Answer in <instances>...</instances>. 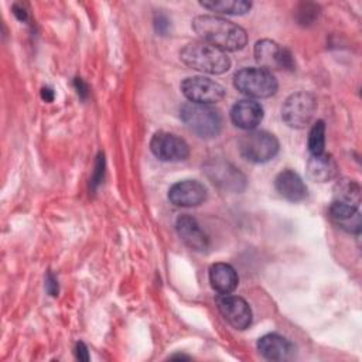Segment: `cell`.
Returning a JSON list of instances; mask_svg holds the SVG:
<instances>
[{"label":"cell","instance_id":"cell-5","mask_svg":"<svg viewBox=\"0 0 362 362\" xmlns=\"http://www.w3.org/2000/svg\"><path fill=\"white\" fill-rule=\"evenodd\" d=\"M240 156L255 164L267 163L279 153V140L266 130H250L239 139Z\"/></svg>","mask_w":362,"mask_h":362},{"label":"cell","instance_id":"cell-12","mask_svg":"<svg viewBox=\"0 0 362 362\" xmlns=\"http://www.w3.org/2000/svg\"><path fill=\"white\" fill-rule=\"evenodd\" d=\"M208 197L206 187L197 180H182L173 184L168 189V199L171 204L182 208L198 206L205 202Z\"/></svg>","mask_w":362,"mask_h":362},{"label":"cell","instance_id":"cell-1","mask_svg":"<svg viewBox=\"0 0 362 362\" xmlns=\"http://www.w3.org/2000/svg\"><path fill=\"white\" fill-rule=\"evenodd\" d=\"M194 31L204 42L221 51H239L247 42L246 30L226 18L218 16H197L192 20Z\"/></svg>","mask_w":362,"mask_h":362},{"label":"cell","instance_id":"cell-15","mask_svg":"<svg viewBox=\"0 0 362 362\" xmlns=\"http://www.w3.org/2000/svg\"><path fill=\"white\" fill-rule=\"evenodd\" d=\"M229 116L235 126L243 130H252L260 124L263 119V107L256 100L242 99L232 106Z\"/></svg>","mask_w":362,"mask_h":362},{"label":"cell","instance_id":"cell-26","mask_svg":"<svg viewBox=\"0 0 362 362\" xmlns=\"http://www.w3.org/2000/svg\"><path fill=\"white\" fill-rule=\"evenodd\" d=\"M45 290L52 297H57L58 291H59L58 290V281H57V279L54 277V274L51 272H48V274L45 277Z\"/></svg>","mask_w":362,"mask_h":362},{"label":"cell","instance_id":"cell-22","mask_svg":"<svg viewBox=\"0 0 362 362\" xmlns=\"http://www.w3.org/2000/svg\"><path fill=\"white\" fill-rule=\"evenodd\" d=\"M308 150L311 154L324 153L325 147V123L322 120H317L308 134Z\"/></svg>","mask_w":362,"mask_h":362},{"label":"cell","instance_id":"cell-18","mask_svg":"<svg viewBox=\"0 0 362 362\" xmlns=\"http://www.w3.org/2000/svg\"><path fill=\"white\" fill-rule=\"evenodd\" d=\"M209 283L219 294H230L239 283L236 270L228 263H215L209 267Z\"/></svg>","mask_w":362,"mask_h":362},{"label":"cell","instance_id":"cell-19","mask_svg":"<svg viewBox=\"0 0 362 362\" xmlns=\"http://www.w3.org/2000/svg\"><path fill=\"white\" fill-rule=\"evenodd\" d=\"M331 221L349 233H359L361 214L358 208L334 201L328 209Z\"/></svg>","mask_w":362,"mask_h":362},{"label":"cell","instance_id":"cell-4","mask_svg":"<svg viewBox=\"0 0 362 362\" xmlns=\"http://www.w3.org/2000/svg\"><path fill=\"white\" fill-rule=\"evenodd\" d=\"M233 86L246 96L262 99L273 96L279 83L270 71L260 66H246L233 75Z\"/></svg>","mask_w":362,"mask_h":362},{"label":"cell","instance_id":"cell-6","mask_svg":"<svg viewBox=\"0 0 362 362\" xmlns=\"http://www.w3.org/2000/svg\"><path fill=\"white\" fill-rule=\"evenodd\" d=\"M317 99L313 93L300 90L291 93L281 106V119L291 129H304L314 117Z\"/></svg>","mask_w":362,"mask_h":362},{"label":"cell","instance_id":"cell-30","mask_svg":"<svg viewBox=\"0 0 362 362\" xmlns=\"http://www.w3.org/2000/svg\"><path fill=\"white\" fill-rule=\"evenodd\" d=\"M41 96H42V99H44L45 102H52V99H54V90H52L51 88H48V86H44V88L41 89Z\"/></svg>","mask_w":362,"mask_h":362},{"label":"cell","instance_id":"cell-24","mask_svg":"<svg viewBox=\"0 0 362 362\" xmlns=\"http://www.w3.org/2000/svg\"><path fill=\"white\" fill-rule=\"evenodd\" d=\"M170 27H171V21L168 18V16L163 11H157L154 14V28H156V33L160 34V35H167L168 31H170Z\"/></svg>","mask_w":362,"mask_h":362},{"label":"cell","instance_id":"cell-27","mask_svg":"<svg viewBox=\"0 0 362 362\" xmlns=\"http://www.w3.org/2000/svg\"><path fill=\"white\" fill-rule=\"evenodd\" d=\"M75 355H76V359L79 361H89V354H88V348L83 342H76L75 345Z\"/></svg>","mask_w":362,"mask_h":362},{"label":"cell","instance_id":"cell-11","mask_svg":"<svg viewBox=\"0 0 362 362\" xmlns=\"http://www.w3.org/2000/svg\"><path fill=\"white\" fill-rule=\"evenodd\" d=\"M216 305L222 317L235 328V329H246L252 324V308L239 296L221 294L216 298Z\"/></svg>","mask_w":362,"mask_h":362},{"label":"cell","instance_id":"cell-20","mask_svg":"<svg viewBox=\"0 0 362 362\" xmlns=\"http://www.w3.org/2000/svg\"><path fill=\"white\" fill-rule=\"evenodd\" d=\"M334 201L358 208L361 204V185L349 177L339 178L334 185Z\"/></svg>","mask_w":362,"mask_h":362},{"label":"cell","instance_id":"cell-28","mask_svg":"<svg viewBox=\"0 0 362 362\" xmlns=\"http://www.w3.org/2000/svg\"><path fill=\"white\" fill-rule=\"evenodd\" d=\"M13 13H14V16H16L20 21H25V20H27L28 13H27V8H25V6H24L23 3H16V4L13 6Z\"/></svg>","mask_w":362,"mask_h":362},{"label":"cell","instance_id":"cell-14","mask_svg":"<svg viewBox=\"0 0 362 362\" xmlns=\"http://www.w3.org/2000/svg\"><path fill=\"white\" fill-rule=\"evenodd\" d=\"M257 351L269 361L283 362L294 356V345L279 334H266L257 341Z\"/></svg>","mask_w":362,"mask_h":362},{"label":"cell","instance_id":"cell-2","mask_svg":"<svg viewBox=\"0 0 362 362\" xmlns=\"http://www.w3.org/2000/svg\"><path fill=\"white\" fill-rule=\"evenodd\" d=\"M180 58L189 68L211 75L225 74L230 68V59L226 52L204 41L188 42L180 51Z\"/></svg>","mask_w":362,"mask_h":362},{"label":"cell","instance_id":"cell-8","mask_svg":"<svg viewBox=\"0 0 362 362\" xmlns=\"http://www.w3.org/2000/svg\"><path fill=\"white\" fill-rule=\"evenodd\" d=\"M255 58L260 68L272 72V69H294L293 54L273 40H260L255 44Z\"/></svg>","mask_w":362,"mask_h":362},{"label":"cell","instance_id":"cell-17","mask_svg":"<svg viewBox=\"0 0 362 362\" xmlns=\"http://www.w3.org/2000/svg\"><path fill=\"white\" fill-rule=\"evenodd\" d=\"M307 175L315 182H327L338 175V164L328 153L311 154L307 161Z\"/></svg>","mask_w":362,"mask_h":362},{"label":"cell","instance_id":"cell-29","mask_svg":"<svg viewBox=\"0 0 362 362\" xmlns=\"http://www.w3.org/2000/svg\"><path fill=\"white\" fill-rule=\"evenodd\" d=\"M74 85H75V89L78 92V95L81 98H86V95H88V85L81 78H75Z\"/></svg>","mask_w":362,"mask_h":362},{"label":"cell","instance_id":"cell-3","mask_svg":"<svg viewBox=\"0 0 362 362\" xmlns=\"http://www.w3.org/2000/svg\"><path fill=\"white\" fill-rule=\"evenodd\" d=\"M180 119L201 139H214L222 130V115L211 105L187 102L180 107Z\"/></svg>","mask_w":362,"mask_h":362},{"label":"cell","instance_id":"cell-7","mask_svg":"<svg viewBox=\"0 0 362 362\" xmlns=\"http://www.w3.org/2000/svg\"><path fill=\"white\" fill-rule=\"evenodd\" d=\"M205 175L211 180V182L225 191L242 192L246 188V177L239 168L233 164L221 160L211 158L204 165Z\"/></svg>","mask_w":362,"mask_h":362},{"label":"cell","instance_id":"cell-25","mask_svg":"<svg viewBox=\"0 0 362 362\" xmlns=\"http://www.w3.org/2000/svg\"><path fill=\"white\" fill-rule=\"evenodd\" d=\"M103 168H105V160H103V154L99 153L98 156V161H96V168L93 173V178H92V185L95 187L96 184L100 182L102 177H103Z\"/></svg>","mask_w":362,"mask_h":362},{"label":"cell","instance_id":"cell-21","mask_svg":"<svg viewBox=\"0 0 362 362\" xmlns=\"http://www.w3.org/2000/svg\"><path fill=\"white\" fill-rule=\"evenodd\" d=\"M199 4L209 11L228 16H243L252 8V3L247 0H204Z\"/></svg>","mask_w":362,"mask_h":362},{"label":"cell","instance_id":"cell-23","mask_svg":"<svg viewBox=\"0 0 362 362\" xmlns=\"http://www.w3.org/2000/svg\"><path fill=\"white\" fill-rule=\"evenodd\" d=\"M320 14V7L315 3H301L297 8V21L301 25L313 24Z\"/></svg>","mask_w":362,"mask_h":362},{"label":"cell","instance_id":"cell-10","mask_svg":"<svg viewBox=\"0 0 362 362\" xmlns=\"http://www.w3.org/2000/svg\"><path fill=\"white\" fill-rule=\"evenodd\" d=\"M150 150L161 161H182L189 156L188 143L168 132L154 133L150 141Z\"/></svg>","mask_w":362,"mask_h":362},{"label":"cell","instance_id":"cell-31","mask_svg":"<svg viewBox=\"0 0 362 362\" xmlns=\"http://www.w3.org/2000/svg\"><path fill=\"white\" fill-rule=\"evenodd\" d=\"M173 359H175V358H178V359H189V356H185V355H174V356H171Z\"/></svg>","mask_w":362,"mask_h":362},{"label":"cell","instance_id":"cell-13","mask_svg":"<svg viewBox=\"0 0 362 362\" xmlns=\"http://www.w3.org/2000/svg\"><path fill=\"white\" fill-rule=\"evenodd\" d=\"M175 229L180 239L192 250L204 252L209 247V236L191 215H180L175 221Z\"/></svg>","mask_w":362,"mask_h":362},{"label":"cell","instance_id":"cell-9","mask_svg":"<svg viewBox=\"0 0 362 362\" xmlns=\"http://www.w3.org/2000/svg\"><path fill=\"white\" fill-rule=\"evenodd\" d=\"M184 96L192 103L212 105L223 99L225 88L205 76H188L181 82Z\"/></svg>","mask_w":362,"mask_h":362},{"label":"cell","instance_id":"cell-16","mask_svg":"<svg viewBox=\"0 0 362 362\" xmlns=\"http://www.w3.org/2000/svg\"><path fill=\"white\" fill-rule=\"evenodd\" d=\"M274 188L280 197L290 202H298L307 197V185L303 178L290 168H286L276 175Z\"/></svg>","mask_w":362,"mask_h":362}]
</instances>
